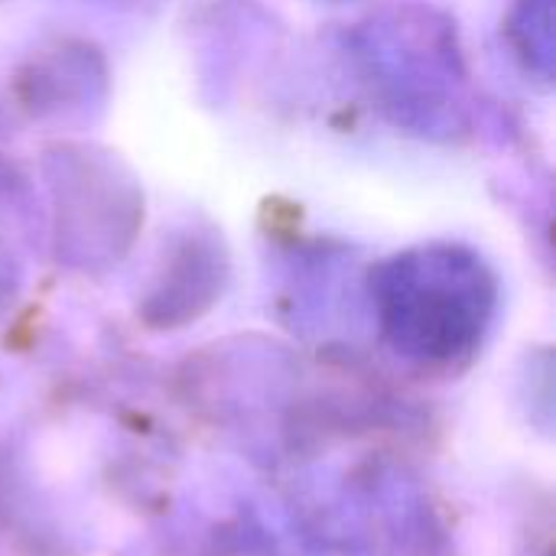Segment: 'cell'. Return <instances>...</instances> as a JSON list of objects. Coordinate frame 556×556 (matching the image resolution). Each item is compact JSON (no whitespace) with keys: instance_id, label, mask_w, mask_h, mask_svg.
<instances>
[{"instance_id":"cell-7","label":"cell","mask_w":556,"mask_h":556,"mask_svg":"<svg viewBox=\"0 0 556 556\" xmlns=\"http://www.w3.org/2000/svg\"><path fill=\"white\" fill-rule=\"evenodd\" d=\"M23 222H29L26 192L20 179L13 176V169L0 160V248L10 241V235H16Z\"/></svg>"},{"instance_id":"cell-6","label":"cell","mask_w":556,"mask_h":556,"mask_svg":"<svg viewBox=\"0 0 556 556\" xmlns=\"http://www.w3.org/2000/svg\"><path fill=\"white\" fill-rule=\"evenodd\" d=\"M508 36L525 65L551 81L556 62L554 0H515L508 13Z\"/></svg>"},{"instance_id":"cell-1","label":"cell","mask_w":556,"mask_h":556,"mask_svg":"<svg viewBox=\"0 0 556 556\" xmlns=\"http://www.w3.org/2000/svg\"><path fill=\"white\" fill-rule=\"evenodd\" d=\"M349 49L358 81L394 127L424 140H459L469 130V68L459 29L440 7H381L352 29Z\"/></svg>"},{"instance_id":"cell-5","label":"cell","mask_w":556,"mask_h":556,"mask_svg":"<svg viewBox=\"0 0 556 556\" xmlns=\"http://www.w3.org/2000/svg\"><path fill=\"white\" fill-rule=\"evenodd\" d=\"M104 62L88 46H62L42 59H33L23 75V101L36 117H75L101 108L104 101Z\"/></svg>"},{"instance_id":"cell-3","label":"cell","mask_w":556,"mask_h":556,"mask_svg":"<svg viewBox=\"0 0 556 556\" xmlns=\"http://www.w3.org/2000/svg\"><path fill=\"white\" fill-rule=\"evenodd\" d=\"M55 257L98 274L117 264L140 225L143 189L130 166L94 143H55L42 153Z\"/></svg>"},{"instance_id":"cell-2","label":"cell","mask_w":556,"mask_h":556,"mask_svg":"<svg viewBox=\"0 0 556 556\" xmlns=\"http://www.w3.org/2000/svg\"><path fill=\"white\" fill-rule=\"evenodd\" d=\"M371 303L381 336L397 355L450 365L485 339L498 306V280L472 248L430 241L375 267Z\"/></svg>"},{"instance_id":"cell-4","label":"cell","mask_w":556,"mask_h":556,"mask_svg":"<svg viewBox=\"0 0 556 556\" xmlns=\"http://www.w3.org/2000/svg\"><path fill=\"white\" fill-rule=\"evenodd\" d=\"M228 277L225 241L208 225H186L169 238L143 316L156 326H179L215 303Z\"/></svg>"}]
</instances>
